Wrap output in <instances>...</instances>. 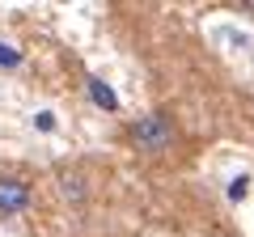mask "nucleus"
<instances>
[{"label":"nucleus","instance_id":"1","mask_svg":"<svg viewBox=\"0 0 254 237\" xmlns=\"http://www.w3.org/2000/svg\"><path fill=\"white\" fill-rule=\"evenodd\" d=\"M123 140L136 148V153H144V157H161V153H170V148L178 144V123H174L165 110H148V115H140V118L127 123Z\"/></svg>","mask_w":254,"mask_h":237},{"label":"nucleus","instance_id":"5","mask_svg":"<svg viewBox=\"0 0 254 237\" xmlns=\"http://www.w3.org/2000/svg\"><path fill=\"white\" fill-rule=\"evenodd\" d=\"M246 186H250V178H246V174H242V178H237V182L229 186V195H233V199H237V195H246Z\"/></svg>","mask_w":254,"mask_h":237},{"label":"nucleus","instance_id":"4","mask_svg":"<svg viewBox=\"0 0 254 237\" xmlns=\"http://www.w3.org/2000/svg\"><path fill=\"white\" fill-rule=\"evenodd\" d=\"M89 85H93V98H98V102H102L106 110H115V93H110V89H106L102 81H89Z\"/></svg>","mask_w":254,"mask_h":237},{"label":"nucleus","instance_id":"2","mask_svg":"<svg viewBox=\"0 0 254 237\" xmlns=\"http://www.w3.org/2000/svg\"><path fill=\"white\" fill-rule=\"evenodd\" d=\"M30 208V182L21 174H0V216H21Z\"/></svg>","mask_w":254,"mask_h":237},{"label":"nucleus","instance_id":"6","mask_svg":"<svg viewBox=\"0 0 254 237\" xmlns=\"http://www.w3.org/2000/svg\"><path fill=\"white\" fill-rule=\"evenodd\" d=\"M0 64H17V51H9V47H0Z\"/></svg>","mask_w":254,"mask_h":237},{"label":"nucleus","instance_id":"3","mask_svg":"<svg viewBox=\"0 0 254 237\" xmlns=\"http://www.w3.org/2000/svg\"><path fill=\"white\" fill-rule=\"evenodd\" d=\"M60 191H64V199H76V203H81L85 186H81V178H76V174H60Z\"/></svg>","mask_w":254,"mask_h":237}]
</instances>
